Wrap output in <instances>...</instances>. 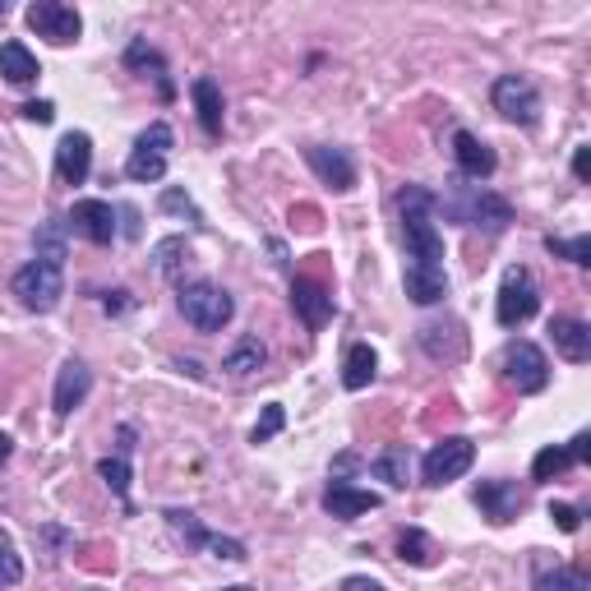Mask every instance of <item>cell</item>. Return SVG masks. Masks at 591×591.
I'll use <instances>...</instances> for the list:
<instances>
[{
	"label": "cell",
	"mask_w": 591,
	"mask_h": 591,
	"mask_svg": "<svg viewBox=\"0 0 591 591\" xmlns=\"http://www.w3.org/2000/svg\"><path fill=\"white\" fill-rule=\"evenodd\" d=\"M24 121L52 125V121H56V106H52V102H24Z\"/></svg>",
	"instance_id": "cell-40"
},
{
	"label": "cell",
	"mask_w": 591,
	"mask_h": 591,
	"mask_svg": "<svg viewBox=\"0 0 591 591\" xmlns=\"http://www.w3.org/2000/svg\"><path fill=\"white\" fill-rule=\"evenodd\" d=\"M93 171V139L83 135V129H70V135H60L56 144V181L60 185H83Z\"/></svg>",
	"instance_id": "cell-17"
},
{
	"label": "cell",
	"mask_w": 591,
	"mask_h": 591,
	"mask_svg": "<svg viewBox=\"0 0 591 591\" xmlns=\"http://www.w3.org/2000/svg\"><path fill=\"white\" fill-rule=\"evenodd\" d=\"M568 457H573V467L591 457V434H587V430H582V434H573V444H568Z\"/></svg>",
	"instance_id": "cell-41"
},
{
	"label": "cell",
	"mask_w": 591,
	"mask_h": 591,
	"mask_svg": "<svg viewBox=\"0 0 591 591\" xmlns=\"http://www.w3.org/2000/svg\"><path fill=\"white\" fill-rule=\"evenodd\" d=\"M162 518H167L171 536L185 541V550H208V555L227 559V564H246V559H250V555H246V545H240L236 536H217V532H208L190 509H167Z\"/></svg>",
	"instance_id": "cell-5"
},
{
	"label": "cell",
	"mask_w": 591,
	"mask_h": 591,
	"mask_svg": "<svg viewBox=\"0 0 591 591\" xmlns=\"http://www.w3.org/2000/svg\"><path fill=\"white\" fill-rule=\"evenodd\" d=\"M379 503L384 499L375 490H361V486H352V480H342V476H333L328 480V490H323V513L338 518V522H356L365 513H375Z\"/></svg>",
	"instance_id": "cell-13"
},
{
	"label": "cell",
	"mask_w": 591,
	"mask_h": 591,
	"mask_svg": "<svg viewBox=\"0 0 591 591\" xmlns=\"http://www.w3.org/2000/svg\"><path fill=\"white\" fill-rule=\"evenodd\" d=\"M190 98H194V112H200L204 135L217 139V135H223V89H217V79H208V75H204V79H194Z\"/></svg>",
	"instance_id": "cell-26"
},
{
	"label": "cell",
	"mask_w": 591,
	"mask_h": 591,
	"mask_svg": "<svg viewBox=\"0 0 591 591\" xmlns=\"http://www.w3.org/2000/svg\"><path fill=\"white\" fill-rule=\"evenodd\" d=\"M292 310L300 315V323L310 328V333H319V328H328V319H333V292L323 287V282L315 277H296L292 282Z\"/></svg>",
	"instance_id": "cell-16"
},
{
	"label": "cell",
	"mask_w": 591,
	"mask_h": 591,
	"mask_svg": "<svg viewBox=\"0 0 591 591\" xmlns=\"http://www.w3.org/2000/svg\"><path fill=\"white\" fill-rule=\"evenodd\" d=\"M24 19H29V29L37 37L56 42V47H70V42H79V33H83L79 10L75 5H60V0H33V5L24 10Z\"/></svg>",
	"instance_id": "cell-11"
},
{
	"label": "cell",
	"mask_w": 591,
	"mask_h": 591,
	"mask_svg": "<svg viewBox=\"0 0 591 591\" xmlns=\"http://www.w3.org/2000/svg\"><path fill=\"white\" fill-rule=\"evenodd\" d=\"M379 375V356H375V346L370 342H356V346H346V361H342V388L346 393H361L370 388Z\"/></svg>",
	"instance_id": "cell-25"
},
{
	"label": "cell",
	"mask_w": 591,
	"mask_h": 591,
	"mask_svg": "<svg viewBox=\"0 0 591 591\" xmlns=\"http://www.w3.org/2000/svg\"><path fill=\"white\" fill-rule=\"evenodd\" d=\"M532 591H591V582H587V573L582 568H545V573H536V582H532Z\"/></svg>",
	"instance_id": "cell-32"
},
{
	"label": "cell",
	"mask_w": 591,
	"mask_h": 591,
	"mask_svg": "<svg viewBox=\"0 0 591 591\" xmlns=\"http://www.w3.org/2000/svg\"><path fill=\"white\" fill-rule=\"evenodd\" d=\"M550 342H555V352L568 365H587L591 361V323L578 319V315H555L550 319Z\"/></svg>",
	"instance_id": "cell-20"
},
{
	"label": "cell",
	"mask_w": 591,
	"mask_h": 591,
	"mask_svg": "<svg viewBox=\"0 0 591 591\" xmlns=\"http://www.w3.org/2000/svg\"><path fill=\"white\" fill-rule=\"evenodd\" d=\"M402 287L416 305H440L448 296V273L444 269H430V264H407L402 269Z\"/></svg>",
	"instance_id": "cell-23"
},
{
	"label": "cell",
	"mask_w": 591,
	"mask_h": 591,
	"mask_svg": "<svg viewBox=\"0 0 591 591\" xmlns=\"http://www.w3.org/2000/svg\"><path fill=\"white\" fill-rule=\"evenodd\" d=\"M573 177H578V181H587V177H591V148H587V144L573 152Z\"/></svg>",
	"instance_id": "cell-42"
},
{
	"label": "cell",
	"mask_w": 591,
	"mask_h": 591,
	"mask_svg": "<svg viewBox=\"0 0 591 591\" xmlns=\"http://www.w3.org/2000/svg\"><path fill=\"white\" fill-rule=\"evenodd\" d=\"M102 310H106V315H125V310H129V292H112V296L102 300Z\"/></svg>",
	"instance_id": "cell-43"
},
{
	"label": "cell",
	"mask_w": 591,
	"mask_h": 591,
	"mask_svg": "<svg viewBox=\"0 0 591 591\" xmlns=\"http://www.w3.org/2000/svg\"><path fill=\"white\" fill-rule=\"evenodd\" d=\"M10 292L19 296V305L24 310H33V315H52L56 305H60V296H65V269H52V264H24L14 273V282H10Z\"/></svg>",
	"instance_id": "cell-6"
},
{
	"label": "cell",
	"mask_w": 591,
	"mask_h": 591,
	"mask_svg": "<svg viewBox=\"0 0 591 591\" xmlns=\"http://www.w3.org/2000/svg\"><path fill=\"white\" fill-rule=\"evenodd\" d=\"M370 476L384 480V486H393V490H402L411 480V453L402 444H388L379 457H370Z\"/></svg>",
	"instance_id": "cell-27"
},
{
	"label": "cell",
	"mask_w": 591,
	"mask_h": 591,
	"mask_svg": "<svg viewBox=\"0 0 591 591\" xmlns=\"http://www.w3.org/2000/svg\"><path fill=\"white\" fill-rule=\"evenodd\" d=\"M453 162H457V171H463L467 181H490L495 167H499L495 148L486 139H476L471 129H453Z\"/></svg>",
	"instance_id": "cell-19"
},
{
	"label": "cell",
	"mask_w": 591,
	"mask_h": 591,
	"mask_svg": "<svg viewBox=\"0 0 591 591\" xmlns=\"http://www.w3.org/2000/svg\"><path fill=\"white\" fill-rule=\"evenodd\" d=\"M158 208H162V213H177V217H190V223H194V227H204V213H200V208H194V200H190V194H185V190H177V185H171V190H162V200H158Z\"/></svg>",
	"instance_id": "cell-37"
},
{
	"label": "cell",
	"mask_w": 591,
	"mask_h": 591,
	"mask_svg": "<svg viewBox=\"0 0 591 591\" xmlns=\"http://www.w3.org/2000/svg\"><path fill=\"white\" fill-rule=\"evenodd\" d=\"M171 144H177L171 125L167 121H152L144 135L135 139V152H129V162H125V177L139 181V185L162 181L167 177V152H171Z\"/></svg>",
	"instance_id": "cell-7"
},
{
	"label": "cell",
	"mask_w": 591,
	"mask_h": 591,
	"mask_svg": "<svg viewBox=\"0 0 591 591\" xmlns=\"http://www.w3.org/2000/svg\"><path fill=\"white\" fill-rule=\"evenodd\" d=\"M185 264H190V240H185V236H167V240H158V246H152V269H158V277L185 282V277H181Z\"/></svg>",
	"instance_id": "cell-28"
},
{
	"label": "cell",
	"mask_w": 591,
	"mask_h": 591,
	"mask_svg": "<svg viewBox=\"0 0 591 591\" xmlns=\"http://www.w3.org/2000/svg\"><path fill=\"white\" fill-rule=\"evenodd\" d=\"M490 102H495V112L513 125H536L541 121V93L527 75H499L495 89H490Z\"/></svg>",
	"instance_id": "cell-10"
},
{
	"label": "cell",
	"mask_w": 591,
	"mask_h": 591,
	"mask_svg": "<svg viewBox=\"0 0 591 591\" xmlns=\"http://www.w3.org/2000/svg\"><path fill=\"white\" fill-rule=\"evenodd\" d=\"M125 65H129V70H139V75H152V79H158L162 98H171V93H177V89H171V79H167V60H162L158 52H152L144 37H135V42H129V52H125Z\"/></svg>",
	"instance_id": "cell-29"
},
{
	"label": "cell",
	"mask_w": 591,
	"mask_h": 591,
	"mask_svg": "<svg viewBox=\"0 0 591 591\" xmlns=\"http://www.w3.org/2000/svg\"><path fill=\"white\" fill-rule=\"evenodd\" d=\"M305 162H310V171L323 181V185H333L338 194H346L356 185V158L346 148H328V144H315V148H305Z\"/></svg>",
	"instance_id": "cell-18"
},
{
	"label": "cell",
	"mask_w": 591,
	"mask_h": 591,
	"mask_svg": "<svg viewBox=\"0 0 591 591\" xmlns=\"http://www.w3.org/2000/svg\"><path fill=\"white\" fill-rule=\"evenodd\" d=\"M121 217H125V227H121V231H125L129 240H139V213H135V208H121Z\"/></svg>",
	"instance_id": "cell-45"
},
{
	"label": "cell",
	"mask_w": 591,
	"mask_h": 591,
	"mask_svg": "<svg viewBox=\"0 0 591 591\" xmlns=\"http://www.w3.org/2000/svg\"><path fill=\"white\" fill-rule=\"evenodd\" d=\"M227 591H254V587H227Z\"/></svg>",
	"instance_id": "cell-48"
},
{
	"label": "cell",
	"mask_w": 591,
	"mask_h": 591,
	"mask_svg": "<svg viewBox=\"0 0 591 591\" xmlns=\"http://www.w3.org/2000/svg\"><path fill=\"white\" fill-rule=\"evenodd\" d=\"M545 250H550L555 259H568V264H591V236H573V240H564V236H545Z\"/></svg>",
	"instance_id": "cell-35"
},
{
	"label": "cell",
	"mask_w": 591,
	"mask_h": 591,
	"mask_svg": "<svg viewBox=\"0 0 591 591\" xmlns=\"http://www.w3.org/2000/svg\"><path fill=\"white\" fill-rule=\"evenodd\" d=\"M282 425H287V407H282V402H269L264 416H259L254 430H250V444H269V440H277Z\"/></svg>",
	"instance_id": "cell-36"
},
{
	"label": "cell",
	"mask_w": 591,
	"mask_h": 591,
	"mask_svg": "<svg viewBox=\"0 0 591 591\" xmlns=\"http://www.w3.org/2000/svg\"><path fill=\"white\" fill-rule=\"evenodd\" d=\"M264 365H269V346H264V338H259V333H240L231 342V352L223 356V370H227L231 379H250Z\"/></svg>",
	"instance_id": "cell-21"
},
{
	"label": "cell",
	"mask_w": 591,
	"mask_h": 591,
	"mask_svg": "<svg viewBox=\"0 0 591 591\" xmlns=\"http://www.w3.org/2000/svg\"><path fill=\"white\" fill-rule=\"evenodd\" d=\"M499 365H503V379H509L518 393H541L545 384H550V361H545V352L527 338H513L509 346H503Z\"/></svg>",
	"instance_id": "cell-9"
},
{
	"label": "cell",
	"mask_w": 591,
	"mask_h": 591,
	"mask_svg": "<svg viewBox=\"0 0 591 591\" xmlns=\"http://www.w3.org/2000/svg\"><path fill=\"white\" fill-rule=\"evenodd\" d=\"M421 346L430 356H448V361H457L463 356V328L457 323H421Z\"/></svg>",
	"instance_id": "cell-30"
},
{
	"label": "cell",
	"mask_w": 591,
	"mask_h": 591,
	"mask_svg": "<svg viewBox=\"0 0 591 591\" xmlns=\"http://www.w3.org/2000/svg\"><path fill=\"white\" fill-rule=\"evenodd\" d=\"M19 578H24V559L14 555V545L0 536V587H14Z\"/></svg>",
	"instance_id": "cell-38"
},
{
	"label": "cell",
	"mask_w": 591,
	"mask_h": 591,
	"mask_svg": "<svg viewBox=\"0 0 591 591\" xmlns=\"http://www.w3.org/2000/svg\"><path fill=\"white\" fill-rule=\"evenodd\" d=\"M269 250H273V264L287 269V246H282V240H269Z\"/></svg>",
	"instance_id": "cell-46"
},
{
	"label": "cell",
	"mask_w": 591,
	"mask_h": 591,
	"mask_svg": "<svg viewBox=\"0 0 591 591\" xmlns=\"http://www.w3.org/2000/svg\"><path fill=\"white\" fill-rule=\"evenodd\" d=\"M476 509L503 527V522H513L522 509H527V490H522L518 480H480L476 486Z\"/></svg>",
	"instance_id": "cell-14"
},
{
	"label": "cell",
	"mask_w": 591,
	"mask_h": 591,
	"mask_svg": "<svg viewBox=\"0 0 591 591\" xmlns=\"http://www.w3.org/2000/svg\"><path fill=\"white\" fill-rule=\"evenodd\" d=\"M476 463V444L467 440V434H448V440H440L425 457H421V476H425V486H448V480L457 476H467Z\"/></svg>",
	"instance_id": "cell-8"
},
{
	"label": "cell",
	"mask_w": 591,
	"mask_h": 591,
	"mask_svg": "<svg viewBox=\"0 0 591 591\" xmlns=\"http://www.w3.org/2000/svg\"><path fill=\"white\" fill-rule=\"evenodd\" d=\"M33 259H37V264L65 269V259H70V227H65L60 217L37 223V231H33Z\"/></svg>",
	"instance_id": "cell-22"
},
{
	"label": "cell",
	"mask_w": 591,
	"mask_h": 591,
	"mask_svg": "<svg viewBox=\"0 0 591 591\" xmlns=\"http://www.w3.org/2000/svg\"><path fill=\"white\" fill-rule=\"evenodd\" d=\"M177 305L190 328H200V333H223V328L231 323L236 315V300L227 287H217V282L208 277H190L177 287Z\"/></svg>",
	"instance_id": "cell-3"
},
{
	"label": "cell",
	"mask_w": 591,
	"mask_h": 591,
	"mask_svg": "<svg viewBox=\"0 0 591 591\" xmlns=\"http://www.w3.org/2000/svg\"><path fill=\"white\" fill-rule=\"evenodd\" d=\"M0 75H5V83H14V89H29V83L42 75V65L24 42L10 37V42H0Z\"/></svg>",
	"instance_id": "cell-24"
},
{
	"label": "cell",
	"mask_w": 591,
	"mask_h": 591,
	"mask_svg": "<svg viewBox=\"0 0 591 591\" xmlns=\"http://www.w3.org/2000/svg\"><path fill=\"white\" fill-rule=\"evenodd\" d=\"M402 236H407V264L444 269V236L434 227V194L425 185H407L398 194Z\"/></svg>",
	"instance_id": "cell-2"
},
{
	"label": "cell",
	"mask_w": 591,
	"mask_h": 591,
	"mask_svg": "<svg viewBox=\"0 0 591 591\" xmlns=\"http://www.w3.org/2000/svg\"><path fill=\"white\" fill-rule=\"evenodd\" d=\"M434 213H444L463 227H480L490 236L513 227V204L509 200H499V194L486 190V185H463V181H453L444 194H434Z\"/></svg>",
	"instance_id": "cell-1"
},
{
	"label": "cell",
	"mask_w": 591,
	"mask_h": 591,
	"mask_svg": "<svg viewBox=\"0 0 591 591\" xmlns=\"http://www.w3.org/2000/svg\"><path fill=\"white\" fill-rule=\"evenodd\" d=\"M98 476L112 486V495L121 499V503H129V457L125 453H116V457H102L98 463Z\"/></svg>",
	"instance_id": "cell-34"
},
{
	"label": "cell",
	"mask_w": 591,
	"mask_h": 591,
	"mask_svg": "<svg viewBox=\"0 0 591 591\" xmlns=\"http://www.w3.org/2000/svg\"><path fill=\"white\" fill-rule=\"evenodd\" d=\"M342 591H388L384 582H375V578H346L342 582Z\"/></svg>",
	"instance_id": "cell-44"
},
{
	"label": "cell",
	"mask_w": 591,
	"mask_h": 591,
	"mask_svg": "<svg viewBox=\"0 0 591 591\" xmlns=\"http://www.w3.org/2000/svg\"><path fill=\"white\" fill-rule=\"evenodd\" d=\"M398 559H402V564H416V568H430L434 559H440V545H434L421 527H407V532L398 536Z\"/></svg>",
	"instance_id": "cell-31"
},
{
	"label": "cell",
	"mask_w": 591,
	"mask_h": 591,
	"mask_svg": "<svg viewBox=\"0 0 591 591\" xmlns=\"http://www.w3.org/2000/svg\"><path fill=\"white\" fill-rule=\"evenodd\" d=\"M568 467H573V457H568V448L564 444H550V448H541L536 457H532V480H559Z\"/></svg>",
	"instance_id": "cell-33"
},
{
	"label": "cell",
	"mask_w": 591,
	"mask_h": 591,
	"mask_svg": "<svg viewBox=\"0 0 591 591\" xmlns=\"http://www.w3.org/2000/svg\"><path fill=\"white\" fill-rule=\"evenodd\" d=\"M536 310H541V287H536V277H532V269L513 264L509 273H503V282H499L495 319H499L503 328H522Z\"/></svg>",
	"instance_id": "cell-4"
},
{
	"label": "cell",
	"mask_w": 591,
	"mask_h": 591,
	"mask_svg": "<svg viewBox=\"0 0 591 591\" xmlns=\"http://www.w3.org/2000/svg\"><path fill=\"white\" fill-rule=\"evenodd\" d=\"M10 453H14V440H10L5 430H0V463H10Z\"/></svg>",
	"instance_id": "cell-47"
},
{
	"label": "cell",
	"mask_w": 591,
	"mask_h": 591,
	"mask_svg": "<svg viewBox=\"0 0 591 591\" xmlns=\"http://www.w3.org/2000/svg\"><path fill=\"white\" fill-rule=\"evenodd\" d=\"M65 227H75V236L93 240V246H112V240L121 236L116 227V208L106 200H75L70 217H65Z\"/></svg>",
	"instance_id": "cell-12"
},
{
	"label": "cell",
	"mask_w": 591,
	"mask_h": 591,
	"mask_svg": "<svg viewBox=\"0 0 591 591\" xmlns=\"http://www.w3.org/2000/svg\"><path fill=\"white\" fill-rule=\"evenodd\" d=\"M89 393H93V370L70 356V361L56 370V393H52V407H56L60 421H70V416L83 407V398H89Z\"/></svg>",
	"instance_id": "cell-15"
},
{
	"label": "cell",
	"mask_w": 591,
	"mask_h": 591,
	"mask_svg": "<svg viewBox=\"0 0 591 591\" xmlns=\"http://www.w3.org/2000/svg\"><path fill=\"white\" fill-rule=\"evenodd\" d=\"M550 522H555L559 532H568V536H573V532L582 527V513L573 509V503H550Z\"/></svg>",
	"instance_id": "cell-39"
}]
</instances>
